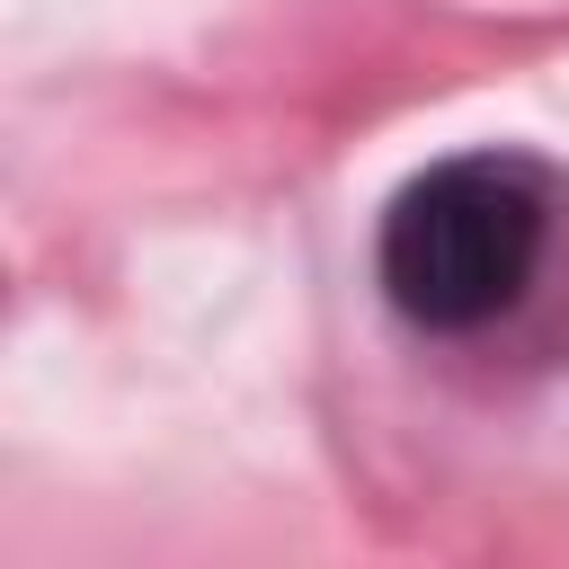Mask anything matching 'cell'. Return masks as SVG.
<instances>
[{"instance_id": "6da1fadb", "label": "cell", "mask_w": 569, "mask_h": 569, "mask_svg": "<svg viewBox=\"0 0 569 569\" xmlns=\"http://www.w3.org/2000/svg\"><path fill=\"white\" fill-rule=\"evenodd\" d=\"M551 249V178L525 151H453L382 204V293L418 329H489Z\"/></svg>"}]
</instances>
